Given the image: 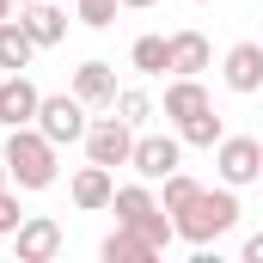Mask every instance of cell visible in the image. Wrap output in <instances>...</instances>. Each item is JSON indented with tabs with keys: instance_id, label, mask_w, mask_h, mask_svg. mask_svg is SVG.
Wrapping results in <instances>:
<instances>
[{
	"instance_id": "cell-1",
	"label": "cell",
	"mask_w": 263,
	"mask_h": 263,
	"mask_svg": "<svg viewBox=\"0 0 263 263\" xmlns=\"http://www.w3.org/2000/svg\"><path fill=\"white\" fill-rule=\"evenodd\" d=\"M172 227H178V239H190V245H208V239L233 233V227H239V196H233V184L196 190V196L172 214Z\"/></svg>"
},
{
	"instance_id": "cell-2",
	"label": "cell",
	"mask_w": 263,
	"mask_h": 263,
	"mask_svg": "<svg viewBox=\"0 0 263 263\" xmlns=\"http://www.w3.org/2000/svg\"><path fill=\"white\" fill-rule=\"evenodd\" d=\"M6 178L18 184V190H49L55 184V141L37 129V123H25V129L6 135Z\"/></svg>"
},
{
	"instance_id": "cell-18",
	"label": "cell",
	"mask_w": 263,
	"mask_h": 263,
	"mask_svg": "<svg viewBox=\"0 0 263 263\" xmlns=\"http://www.w3.org/2000/svg\"><path fill=\"white\" fill-rule=\"evenodd\" d=\"M178 135H184V147H214L227 129H220V117H214V104H208V110H196L190 123H178Z\"/></svg>"
},
{
	"instance_id": "cell-14",
	"label": "cell",
	"mask_w": 263,
	"mask_h": 263,
	"mask_svg": "<svg viewBox=\"0 0 263 263\" xmlns=\"http://www.w3.org/2000/svg\"><path fill=\"white\" fill-rule=\"evenodd\" d=\"M31 55H37V37L18 25V12H12V18H0V67H6V73H25Z\"/></svg>"
},
{
	"instance_id": "cell-29",
	"label": "cell",
	"mask_w": 263,
	"mask_h": 263,
	"mask_svg": "<svg viewBox=\"0 0 263 263\" xmlns=\"http://www.w3.org/2000/svg\"><path fill=\"white\" fill-rule=\"evenodd\" d=\"M202 6H208V0H202Z\"/></svg>"
},
{
	"instance_id": "cell-24",
	"label": "cell",
	"mask_w": 263,
	"mask_h": 263,
	"mask_svg": "<svg viewBox=\"0 0 263 263\" xmlns=\"http://www.w3.org/2000/svg\"><path fill=\"white\" fill-rule=\"evenodd\" d=\"M245 263H263V233H251V239H245Z\"/></svg>"
},
{
	"instance_id": "cell-26",
	"label": "cell",
	"mask_w": 263,
	"mask_h": 263,
	"mask_svg": "<svg viewBox=\"0 0 263 263\" xmlns=\"http://www.w3.org/2000/svg\"><path fill=\"white\" fill-rule=\"evenodd\" d=\"M123 6H135V12H147V6H153V0H123Z\"/></svg>"
},
{
	"instance_id": "cell-12",
	"label": "cell",
	"mask_w": 263,
	"mask_h": 263,
	"mask_svg": "<svg viewBox=\"0 0 263 263\" xmlns=\"http://www.w3.org/2000/svg\"><path fill=\"white\" fill-rule=\"evenodd\" d=\"M67 196H73V208H86V214L110 208V196H117V178H110V165H92V159H86V165L73 172V190H67Z\"/></svg>"
},
{
	"instance_id": "cell-7",
	"label": "cell",
	"mask_w": 263,
	"mask_h": 263,
	"mask_svg": "<svg viewBox=\"0 0 263 263\" xmlns=\"http://www.w3.org/2000/svg\"><path fill=\"white\" fill-rule=\"evenodd\" d=\"M129 153H135V123H123V117H98L92 129H86V159L92 165H129Z\"/></svg>"
},
{
	"instance_id": "cell-8",
	"label": "cell",
	"mask_w": 263,
	"mask_h": 263,
	"mask_svg": "<svg viewBox=\"0 0 263 263\" xmlns=\"http://www.w3.org/2000/svg\"><path fill=\"white\" fill-rule=\"evenodd\" d=\"M12 251H18V263H49V257H62V227H55L49 214H25L18 233H12Z\"/></svg>"
},
{
	"instance_id": "cell-16",
	"label": "cell",
	"mask_w": 263,
	"mask_h": 263,
	"mask_svg": "<svg viewBox=\"0 0 263 263\" xmlns=\"http://www.w3.org/2000/svg\"><path fill=\"white\" fill-rule=\"evenodd\" d=\"M165 49H172V73H202V67L214 62V49H208L202 31H178V37H165Z\"/></svg>"
},
{
	"instance_id": "cell-25",
	"label": "cell",
	"mask_w": 263,
	"mask_h": 263,
	"mask_svg": "<svg viewBox=\"0 0 263 263\" xmlns=\"http://www.w3.org/2000/svg\"><path fill=\"white\" fill-rule=\"evenodd\" d=\"M12 12H18V0H0V18H12Z\"/></svg>"
},
{
	"instance_id": "cell-6",
	"label": "cell",
	"mask_w": 263,
	"mask_h": 263,
	"mask_svg": "<svg viewBox=\"0 0 263 263\" xmlns=\"http://www.w3.org/2000/svg\"><path fill=\"white\" fill-rule=\"evenodd\" d=\"M37 129L49 135L55 147H73V141H86L92 123H86V104H80L73 92H55V98H43V104H37Z\"/></svg>"
},
{
	"instance_id": "cell-28",
	"label": "cell",
	"mask_w": 263,
	"mask_h": 263,
	"mask_svg": "<svg viewBox=\"0 0 263 263\" xmlns=\"http://www.w3.org/2000/svg\"><path fill=\"white\" fill-rule=\"evenodd\" d=\"M18 6H31V0H18Z\"/></svg>"
},
{
	"instance_id": "cell-15",
	"label": "cell",
	"mask_w": 263,
	"mask_h": 263,
	"mask_svg": "<svg viewBox=\"0 0 263 263\" xmlns=\"http://www.w3.org/2000/svg\"><path fill=\"white\" fill-rule=\"evenodd\" d=\"M196 110H208L202 73H178V86H165V117H172V123H190Z\"/></svg>"
},
{
	"instance_id": "cell-5",
	"label": "cell",
	"mask_w": 263,
	"mask_h": 263,
	"mask_svg": "<svg viewBox=\"0 0 263 263\" xmlns=\"http://www.w3.org/2000/svg\"><path fill=\"white\" fill-rule=\"evenodd\" d=\"M129 165L147 178V184H165V178L184 165V135H135Z\"/></svg>"
},
{
	"instance_id": "cell-19",
	"label": "cell",
	"mask_w": 263,
	"mask_h": 263,
	"mask_svg": "<svg viewBox=\"0 0 263 263\" xmlns=\"http://www.w3.org/2000/svg\"><path fill=\"white\" fill-rule=\"evenodd\" d=\"M129 62L141 67V73H165V67H172V49H165V37H135Z\"/></svg>"
},
{
	"instance_id": "cell-11",
	"label": "cell",
	"mask_w": 263,
	"mask_h": 263,
	"mask_svg": "<svg viewBox=\"0 0 263 263\" xmlns=\"http://www.w3.org/2000/svg\"><path fill=\"white\" fill-rule=\"evenodd\" d=\"M18 25L37 37V49H49V43L67 37V6L62 0H31V6H18Z\"/></svg>"
},
{
	"instance_id": "cell-23",
	"label": "cell",
	"mask_w": 263,
	"mask_h": 263,
	"mask_svg": "<svg viewBox=\"0 0 263 263\" xmlns=\"http://www.w3.org/2000/svg\"><path fill=\"white\" fill-rule=\"evenodd\" d=\"M18 220H25V208H18V196H12V190H0V233L12 239V233H18Z\"/></svg>"
},
{
	"instance_id": "cell-20",
	"label": "cell",
	"mask_w": 263,
	"mask_h": 263,
	"mask_svg": "<svg viewBox=\"0 0 263 263\" xmlns=\"http://www.w3.org/2000/svg\"><path fill=\"white\" fill-rule=\"evenodd\" d=\"M110 110H117V117H123V123H147V117H153V98H147V92H141V86H123V92H117V104H110Z\"/></svg>"
},
{
	"instance_id": "cell-27",
	"label": "cell",
	"mask_w": 263,
	"mask_h": 263,
	"mask_svg": "<svg viewBox=\"0 0 263 263\" xmlns=\"http://www.w3.org/2000/svg\"><path fill=\"white\" fill-rule=\"evenodd\" d=\"M6 184H12V178H6V159H0V190H6Z\"/></svg>"
},
{
	"instance_id": "cell-10",
	"label": "cell",
	"mask_w": 263,
	"mask_h": 263,
	"mask_svg": "<svg viewBox=\"0 0 263 263\" xmlns=\"http://www.w3.org/2000/svg\"><path fill=\"white\" fill-rule=\"evenodd\" d=\"M37 104H43V92H37L25 73H6V80H0V123H6V129L37 123Z\"/></svg>"
},
{
	"instance_id": "cell-9",
	"label": "cell",
	"mask_w": 263,
	"mask_h": 263,
	"mask_svg": "<svg viewBox=\"0 0 263 263\" xmlns=\"http://www.w3.org/2000/svg\"><path fill=\"white\" fill-rule=\"evenodd\" d=\"M117 92H123V86H117V67L110 62H80L73 67V98H80L86 110H110Z\"/></svg>"
},
{
	"instance_id": "cell-13",
	"label": "cell",
	"mask_w": 263,
	"mask_h": 263,
	"mask_svg": "<svg viewBox=\"0 0 263 263\" xmlns=\"http://www.w3.org/2000/svg\"><path fill=\"white\" fill-rule=\"evenodd\" d=\"M227 86L233 92H263V43H233L227 49Z\"/></svg>"
},
{
	"instance_id": "cell-3",
	"label": "cell",
	"mask_w": 263,
	"mask_h": 263,
	"mask_svg": "<svg viewBox=\"0 0 263 263\" xmlns=\"http://www.w3.org/2000/svg\"><path fill=\"white\" fill-rule=\"evenodd\" d=\"M110 208H117V227H135L153 251H165V245L178 239V227L165 220V208L153 202V190H147V184H123V190L110 196Z\"/></svg>"
},
{
	"instance_id": "cell-21",
	"label": "cell",
	"mask_w": 263,
	"mask_h": 263,
	"mask_svg": "<svg viewBox=\"0 0 263 263\" xmlns=\"http://www.w3.org/2000/svg\"><path fill=\"white\" fill-rule=\"evenodd\" d=\"M196 190H202V184L190 178V172H172V178H165V202H159V208H165V214H178V208L196 196Z\"/></svg>"
},
{
	"instance_id": "cell-17",
	"label": "cell",
	"mask_w": 263,
	"mask_h": 263,
	"mask_svg": "<svg viewBox=\"0 0 263 263\" xmlns=\"http://www.w3.org/2000/svg\"><path fill=\"white\" fill-rule=\"evenodd\" d=\"M98 257H104V263H153L159 251H153V245H147V239H141L135 227H117V233H110V239L98 245Z\"/></svg>"
},
{
	"instance_id": "cell-4",
	"label": "cell",
	"mask_w": 263,
	"mask_h": 263,
	"mask_svg": "<svg viewBox=\"0 0 263 263\" xmlns=\"http://www.w3.org/2000/svg\"><path fill=\"white\" fill-rule=\"evenodd\" d=\"M214 165H220V184H257L263 178V141L251 135H220L214 141Z\"/></svg>"
},
{
	"instance_id": "cell-22",
	"label": "cell",
	"mask_w": 263,
	"mask_h": 263,
	"mask_svg": "<svg viewBox=\"0 0 263 263\" xmlns=\"http://www.w3.org/2000/svg\"><path fill=\"white\" fill-rule=\"evenodd\" d=\"M117 6H123V0H73V12H80V25H92V31H104V25L117 18Z\"/></svg>"
}]
</instances>
